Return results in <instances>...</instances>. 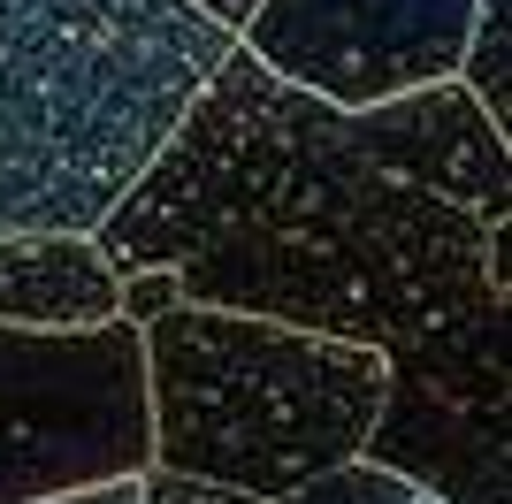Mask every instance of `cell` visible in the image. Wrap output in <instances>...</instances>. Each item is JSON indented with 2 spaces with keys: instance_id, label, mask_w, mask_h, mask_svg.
Here are the masks:
<instances>
[{
  "instance_id": "obj_1",
  "label": "cell",
  "mask_w": 512,
  "mask_h": 504,
  "mask_svg": "<svg viewBox=\"0 0 512 504\" xmlns=\"http://www.w3.org/2000/svg\"><path fill=\"white\" fill-rule=\"evenodd\" d=\"M505 222L512 138L459 84L344 115L230 46L92 245L192 306L375 352L390 398L360 459L512 504Z\"/></svg>"
},
{
  "instance_id": "obj_2",
  "label": "cell",
  "mask_w": 512,
  "mask_h": 504,
  "mask_svg": "<svg viewBox=\"0 0 512 504\" xmlns=\"http://www.w3.org/2000/svg\"><path fill=\"white\" fill-rule=\"evenodd\" d=\"M230 46L184 0H0V237H92Z\"/></svg>"
},
{
  "instance_id": "obj_3",
  "label": "cell",
  "mask_w": 512,
  "mask_h": 504,
  "mask_svg": "<svg viewBox=\"0 0 512 504\" xmlns=\"http://www.w3.org/2000/svg\"><path fill=\"white\" fill-rule=\"evenodd\" d=\"M146 359V466L276 504L314 474L360 459L390 375L360 344L222 314L176 298L138 321Z\"/></svg>"
},
{
  "instance_id": "obj_4",
  "label": "cell",
  "mask_w": 512,
  "mask_h": 504,
  "mask_svg": "<svg viewBox=\"0 0 512 504\" xmlns=\"http://www.w3.org/2000/svg\"><path fill=\"white\" fill-rule=\"evenodd\" d=\"M146 474L138 321L0 329V504Z\"/></svg>"
},
{
  "instance_id": "obj_5",
  "label": "cell",
  "mask_w": 512,
  "mask_h": 504,
  "mask_svg": "<svg viewBox=\"0 0 512 504\" xmlns=\"http://www.w3.org/2000/svg\"><path fill=\"white\" fill-rule=\"evenodd\" d=\"M482 0H260L237 54L321 107H383L451 84Z\"/></svg>"
},
{
  "instance_id": "obj_6",
  "label": "cell",
  "mask_w": 512,
  "mask_h": 504,
  "mask_svg": "<svg viewBox=\"0 0 512 504\" xmlns=\"http://www.w3.org/2000/svg\"><path fill=\"white\" fill-rule=\"evenodd\" d=\"M123 321V275L92 237H0V329H107Z\"/></svg>"
},
{
  "instance_id": "obj_7",
  "label": "cell",
  "mask_w": 512,
  "mask_h": 504,
  "mask_svg": "<svg viewBox=\"0 0 512 504\" xmlns=\"http://www.w3.org/2000/svg\"><path fill=\"white\" fill-rule=\"evenodd\" d=\"M451 84L512 138V0H482L474 8V31H467V54H459Z\"/></svg>"
},
{
  "instance_id": "obj_8",
  "label": "cell",
  "mask_w": 512,
  "mask_h": 504,
  "mask_svg": "<svg viewBox=\"0 0 512 504\" xmlns=\"http://www.w3.org/2000/svg\"><path fill=\"white\" fill-rule=\"evenodd\" d=\"M276 504H444V497L406 482V474H390V466H375V459H344V466L314 474L306 489H291Z\"/></svg>"
},
{
  "instance_id": "obj_9",
  "label": "cell",
  "mask_w": 512,
  "mask_h": 504,
  "mask_svg": "<svg viewBox=\"0 0 512 504\" xmlns=\"http://www.w3.org/2000/svg\"><path fill=\"white\" fill-rule=\"evenodd\" d=\"M138 504H260V497L222 489V482H192V474H169V466H146L138 474Z\"/></svg>"
},
{
  "instance_id": "obj_10",
  "label": "cell",
  "mask_w": 512,
  "mask_h": 504,
  "mask_svg": "<svg viewBox=\"0 0 512 504\" xmlns=\"http://www.w3.org/2000/svg\"><path fill=\"white\" fill-rule=\"evenodd\" d=\"M31 504H138V474H115V482H85V489H54V497Z\"/></svg>"
},
{
  "instance_id": "obj_11",
  "label": "cell",
  "mask_w": 512,
  "mask_h": 504,
  "mask_svg": "<svg viewBox=\"0 0 512 504\" xmlns=\"http://www.w3.org/2000/svg\"><path fill=\"white\" fill-rule=\"evenodd\" d=\"M184 8H199V16H207V23H222V31H230V39H237V31L253 23V8H260V0H184Z\"/></svg>"
}]
</instances>
